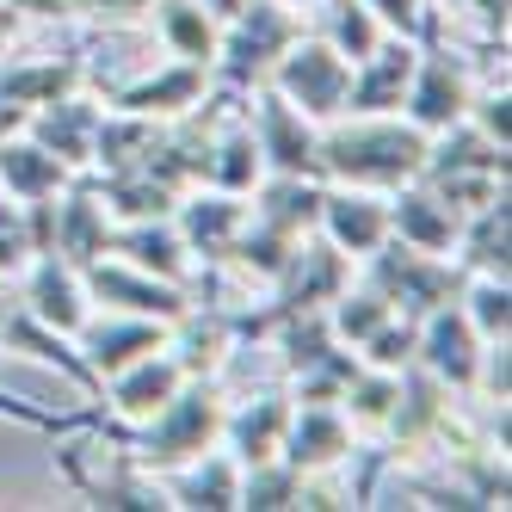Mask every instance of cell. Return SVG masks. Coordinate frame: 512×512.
<instances>
[{
    "label": "cell",
    "instance_id": "1",
    "mask_svg": "<svg viewBox=\"0 0 512 512\" xmlns=\"http://www.w3.org/2000/svg\"><path fill=\"white\" fill-rule=\"evenodd\" d=\"M426 130L401 124L395 112L383 118H334L315 136V173L334 186H364V192H395L420 179L426 167Z\"/></svg>",
    "mask_w": 512,
    "mask_h": 512
},
{
    "label": "cell",
    "instance_id": "2",
    "mask_svg": "<svg viewBox=\"0 0 512 512\" xmlns=\"http://www.w3.org/2000/svg\"><path fill=\"white\" fill-rule=\"evenodd\" d=\"M99 432L118 438V451L136 469L167 475V469L192 463L198 451H210L216 438H223V395H216V377H186L167 408H155L149 420H142V432H118V426H105V420H99Z\"/></svg>",
    "mask_w": 512,
    "mask_h": 512
},
{
    "label": "cell",
    "instance_id": "3",
    "mask_svg": "<svg viewBox=\"0 0 512 512\" xmlns=\"http://www.w3.org/2000/svg\"><path fill=\"white\" fill-rule=\"evenodd\" d=\"M229 31L216 38V81H223L229 93H253L266 75H272V62L303 38V19L297 7H284V0H241V7L223 19Z\"/></svg>",
    "mask_w": 512,
    "mask_h": 512
},
{
    "label": "cell",
    "instance_id": "4",
    "mask_svg": "<svg viewBox=\"0 0 512 512\" xmlns=\"http://www.w3.org/2000/svg\"><path fill=\"white\" fill-rule=\"evenodd\" d=\"M371 290L395 309V315H432L438 303H451L463 290V266L451 260V253H420L408 241H383L371 253Z\"/></svg>",
    "mask_w": 512,
    "mask_h": 512
},
{
    "label": "cell",
    "instance_id": "5",
    "mask_svg": "<svg viewBox=\"0 0 512 512\" xmlns=\"http://www.w3.org/2000/svg\"><path fill=\"white\" fill-rule=\"evenodd\" d=\"M346 81H352V62L327 44L321 31H315V38H297L272 62V75H266V87H278L309 124H334L346 112Z\"/></svg>",
    "mask_w": 512,
    "mask_h": 512
},
{
    "label": "cell",
    "instance_id": "6",
    "mask_svg": "<svg viewBox=\"0 0 512 512\" xmlns=\"http://www.w3.org/2000/svg\"><path fill=\"white\" fill-rule=\"evenodd\" d=\"M469 99H475V75H469V62L457 50H445L438 38H420V56H414V81L408 93H401V105H408V124L438 136L445 124H457L469 112Z\"/></svg>",
    "mask_w": 512,
    "mask_h": 512
},
{
    "label": "cell",
    "instance_id": "7",
    "mask_svg": "<svg viewBox=\"0 0 512 512\" xmlns=\"http://www.w3.org/2000/svg\"><path fill=\"white\" fill-rule=\"evenodd\" d=\"M346 284H352V260H346V253L334 241H309L303 235L297 247H290V260L278 266V278H272V290H278L272 321L303 315V309H327Z\"/></svg>",
    "mask_w": 512,
    "mask_h": 512
},
{
    "label": "cell",
    "instance_id": "8",
    "mask_svg": "<svg viewBox=\"0 0 512 512\" xmlns=\"http://www.w3.org/2000/svg\"><path fill=\"white\" fill-rule=\"evenodd\" d=\"M253 105H247V124H253V142H260V155H266V167L272 173H303V179H321L315 173V124L290 105L278 87H253L247 93Z\"/></svg>",
    "mask_w": 512,
    "mask_h": 512
},
{
    "label": "cell",
    "instance_id": "9",
    "mask_svg": "<svg viewBox=\"0 0 512 512\" xmlns=\"http://www.w3.org/2000/svg\"><path fill=\"white\" fill-rule=\"evenodd\" d=\"M482 334L469 327L463 303H438L432 315H420V346H414V364L426 377H438L445 389H475V371H482Z\"/></svg>",
    "mask_w": 512,
    "mask_h": 512
},
{
    "label": "cell",
    "instance_id": "10",
    "mask_svg": "<svg viewBox=\"0 0 512 512\" xmlns=\"http://www.w3.org/2000/svg\"><path fill=\"white\" fill-rule=\"evenodd\" d=\"M414 56H420V38H395L383 31V44L352 62V81H346V112L340 118H383V112H401V93L414 81Z\"/></svg>",
    "mask_w": 512,
    "mask_h": 512
},
{
    "label": "cell",
    "instance_id": "11",
    "mask_svg": "<svg viewBox=\"0 0 512 512\" xmlns=\"http://www.w3.org/2000/svg\"><path fill=\"white\" fill-rule=\"evenodd\" d=\"M81 284H87V297L99 303H112L118 315H149V321H173V315H186V284H167L155 272H136L130 260H99L81 266Z\"/></svg>",
    "mask_w": 512,
    "mask_h": 512
},
{
    "label": "cell",
    "instance_id": "12",
    "mask_svg": "<svg viewBox=\"0 0 512 512\" xmlns=\"http://www.w3.org/2000/svg\"><path fill=\"white\" fill-rule=\"evenodd\" d=\"M358 445H352V420L340 414V401H290V426H284V445L278 457L297 469V475H321L346 463Z\"/></svg>",
    "mask_w": 512,
    "mask_h": 512
},
{
    "label": "cell",
    "instance_id": "13",
    "mask_svg": "<svg viewBox=\"0 0 512 512\" xmlns=\"http://www.w3.org/2000/svg\"><path fill=\"white\" fill-rule=\"evenodd\" d=\"M62 469H68V482L87 494V506H99V512H161L167 506V488L149 482V469H136L124 451L93 469L81 457V445H62Z\"/></svg>",
    "mask_w": 512,
    "mask_h": 512
},
{
    "label": "cell",
    "instance_id": "14",
    "mask_svg": "<svg viewBox=\"0 0 512 512\" xmlns=\"http://www.w3.org/2000/svg\"><path fill=\"white\" fill-rule=\"evenodd\" d=\"M315 229L334 241L346 260H371V253L389 241V204H383L377 192H364V186H334V192L321 186V216H315Z\"/></svg>",
    "mask_w": 512,
    "mask_h": 512
},
{
    "label": "cell",
    "instance_id": "15",
    "mask_svg": "<svg viewBox=\"0 0 512 512\" xmlns=\"http://www.w3.org/2000/svg\"><path fill=\"white\" fill-rule=\"evenodd\" d=\"M241 223H247V204L235 192H216V186L179 192V204H173V229H179V241H186V253H204V260H216V266L229 260Z\"/></svg>",
    "mask_w": 512,
    "mask_h": 512
},
{
    "label": "cell",
    "instance_id": "16",
    "mask_svg": "<svg viewBox=\"0 0 512 512\" xmlns=\"http://www.w3.org/2000/svg\"><path fill=\"white\" fill-rule=\"evenodd\" d=\"M389 235L395 241H408L420 253H451L457 247V229H463V210L445 204L426 179H408V186H395L389 198Z\"/></svg>",
    "mask_w": 512,
    "mask_h": 512
},
{
    "label": "cell",
    "instance_id": "17",
    "mask_svg": "<svg viewBox=\"0 0 512 512\" xmlns=\"http://www.w3.org/2000/svg\"><path fill=\"white\" fill-rule=\"evenodd\" d=\"M204 93H210V68L173 56L161 75H142V81L118 87L105 105H112V112H136V118H179V112H192Z\"/></svg>",
    "mask_w": 512,
    "mask_h": 512
},
{
    "label": "cell",
    "instance_id": "18",
    "mask_svg": "<svg viewBox=\"0 0 512 512\" xmlns=\"http://www.w3.org/2000/svg\"><path fill=\"white\" fill-rule=\"evenodd\" d=\"M75 334H81V352L93 364V377L105 383V377H118L124 364H136L142 352L167 346V321H149V315H105V321H93L87 315Z\"/></svg>",
    "mask_w": 512,
    "mask_h": 512
},
{
    "label": "cell",
    "instance_id": "19",
    "mask_svg": "<svg viewBox=\"0 0 512 512\" xmlns=\"http://www.w3.org/2000/svg\"><path fill=\"white\" fill-rule=\"evenodd\" d=\"M99 118H105V105H93V99H81V93H68V99L38 105V112L25 118V130H31V142H44L56 161H68L75 173H87V167H93Z\"/></svg>",
    "mask_w": 512,
    "mask_h": 512
},
{
    "label": "cell",
    "instance_id": "20",
    "mask_svg": "<svg viewBox=\"0 0 512 512\" xmlns=\"http://www.w3.org/2000/svg\"><path fill=\"white\" fill-rule=\"evenodd\" d=\"M25 309L50 321L56 334H75L87 321V284L81 266H68L62 253H31V278H25Z\"/></svg>",
    "mask_w": 512,
    "mask_h": 512
},
{
    "label": "cell",
    "instance_id": "21",
    "mask_svg": "<svg viewBox=\"0 0 512 512\" xmlns=\"http://www.w3.org/2000/svg\"><path fill=\"white\" fill-rule=\"evenodd\" d=\"M105 383H112V414L149 420L155 408H167V401L179 395V383H186V364H179L167 346H155V352H142L136 364H124V371L105 377Z\"/></svg>",
    "mask_w": 512,
    "mask_h": 512
},
{
    "label": "cell",
    "instance_id": "22",
    "mask_svg": "<svg viewBox=\"0 0 512 512\" xmlns=\"http://www.w3.org/2000/svg\"><path fill=\"white\" fill-rule=\"evenodd\" d=\"M167 506H210V512H229L241 506V463L229 451H198L192 463L167 469Z\"/></svg>",
    "mask_w": 512,
    "mask_h": 512
},
{
    "label": "cell",
    "instance_id": "23",
    "mask_svg": "<svg viewBox=\"0 0 512 512\" xmlns=\"http://www.w3.org/2000/svg\"><path fill=\"white\" fill-rule=\"evenodd\" d=\"M260 179H266V155H260V142H253L247 105H235V112L223 118V130H216V142H210V173H204V186L247 198Z\"/></svg>",
    "mask_w": 512,
    "mask_h": 512
},
{
    "label": "cell",
    "instance_id": "24",
    "mask_svg": "<svg viewBox=\"0 0 512 512\" xmlns=\"http://www.w3.org/2000/svg\"><path fill=\"white\" fill-rule=\"evenodd\" d=\"M506 247H512V204L494 198L482 210H469L463 216V229H457V247H451V260L463 266V278H506Z\"/></svg>",
    "mask_w": 512,
    "mask_h": 512
},
{
    "label": "cell",
    "instance_id": "25",
    "mask_svg": "<svg viewBox=\"0 0 512 512\" xmlns=\"http://www.w3.org/2000/svg\"><path fill=\"white\" fill-rule=\"evenodd\" d=\"M105 253H118V260H130L136 272H155L167 284H186V241H179V229L167 223V216L112 229V247H105Z\"/></svg>",
    "mask_w": 512,
    "mask_h": 512
},
{
    "label": "cell",
    "instance_id": "26",
    "mask_svg": "<svg viewBox=\"0 0 512 512\" xmlns=\"http://www.w3.org/2000/svg\"><path fill=\"white\" fill-rule=\"evenodd\" d=\"M68 179H75V167L56 161L44 142H13V136H0V186H7V198L38 204V198H56Z\"/></svg>",
    "mask_w": 512,
    "mask_h": 512
},
{
    "label": "cell",
    "instance_id": "27",
    "mask_svg": "<svg viewBox=\"0 0 512 512\" xmlns=\"http://www.w3.org/2000/svg\"><path fill=\"white\" fill-rule=\"evenodd\" d=\"M81 81H87V62H81V56L13 62V68H0V99H7V105H25V112H38V105H50V99L81 93Z\"/></svg>",
    "mask_w": 512,
    "mask_h": 512
},
{
    "label": "cell",
    "instance_id": "28",
    "mask_svg": "<svg viewBox=\"0 0 512 512\" xmlns=\"http://www.w3.org/2000/svg\"><path fill=\"white\" fill-rule=\"evenodd\" d=\"M284 426H290V395H260L247 401L241 414H223V438H229V457L247 463H266L284 445Z\"/></svg>",
    "mask_w": 512,
    "mask_h": 512
},
{
    "label": "cell",
    "instance_id": "29",
    "mask_svg": "<svg viewBox=\"0 0 512 512\" xmlns=\"http://www.w3.org/2000/svg\"><path fill=\"white\" fill-rule=\"evenodd\" d=\"M155 31H161V44H167V56H179V62H216V13L204 7V0H155Z\"/></svg>",
    "mask_w": 512,
    "mask_h": 512
},
{
    "label": "cell",
    "instance_id": "30",
    "mask_svg": "<svg viewBox=\"0 0 512 512\" xmlns=\"http://www.w3.org/2000/svg\"><path fill=\"white\" fill-rule=\"evenodd\" d=\"M321 38L334 44L346 62H364L383 44V25H377V13L364 7V0H327L321 7Z\"/></svg>",
    "mask_w": 512,
    "mask_h": 512
},
{
    "label": "cell",
    "instance_id": "31",
    "mask_svg": "<svg viewBox=\"0 0 512 512\" xmlns=\"http://www.w3.org/2000/svg\"><path fill=\"white\" fill-rule=\"evenodd\" d=\"M389 315H395V309L377 297V290H352V284H346L340 297H334V315H327V327H334L346 346H364V340H371Z\"/></svg>",
    "mask_w": 512,
    "mask_h": 512
},
{
    "label": "cell",
    "instance_id": "32",
    "mask_svg": "<svg viewBox=\"0 0 512 512\" xmlns=\"http://www.w3.org/2000/svg\"><path fill=\"white\" fill-rule=\"evenodd\" d=\"M463 315H469V327L482 340H506V321H512V290H506V278H475L469 272V284H463Z\"/></svg>",
    "mask_w": 512,
    "mask_h": 512
},
{
    "label": "cell",
    "instance_id": "33",
    "mask_svg": "<svg viewBox=\"0 0 512 512\" xmlns=\"http://www.w3.org/2000/svg\"><path fill=\"white\" fill-rule=\"evenodd\" d=\"M414 346H420V321L389 315L377 334L364 340V364H371V371H408V364H414Z\"/></svg>",
    "mask_w": 512,
    "mask_h": 512
},
{
    "label": "cell",
    "instance_id": "34",
    "mask_svg": "<svg viewBox=\"0 0 512 512\" xmlns=\"http://www.w3.org/2000/svg\"><path fill=\"white\" fill-rule=\"evenodd\" d=\"M31 216H25V204L19 198H0V278H13V272H25L31 266Z\"/></svg>",
    "mask_w": 512,
    "mask_h": 512
},
{
    "label": "cell",
    "instance_id": "35",
    "mask_svg": "<svg viewBox=\"0 0 512 512\" xmlns=\"http://www.w3.org/2000/svg\"><path fill=\"white\" fill-rule=\"evenodd\" d=\"M364 7L377 13L383 31H395V38H420V19H426V0H364Z\"/></svg>",
    "mask_w": 512,
    "mask_h": 512
},
{
    "label": "cell",
    "instance_id": "36",
    "mask_svg": "<svg viewBox=\"0 0 512 512\" xmlns=\"http://www.w3.org/2000/svg\"><path fill=\"white\" fill-rule=\"evenodd\" d=\"M68 13H87V19H136V13H149L155 0H62Z\"/></svg>",
    "mask_w": 512,
    "mask_h": 512
},
{
    "label": "cell",
    "instance_id": "37",
    "mask_svg": "<svg viewBox=\"0 0 512 512\" xmlns=\"http://www.w3.org/2000/svg\"><path fill=\"white\" fill-rule=\"evenodd\" d=\"M457 7H469L475 19H482L488 38H506V0H457Z\"/></svg>",
    "mask_w": 512,
    "mask_h": 512
},
{
    "label": "cell",
    "instance_id": "38",
    "mask_svg": "<svg viewBox=\"0 0 512 512\" xmlns=\"http://www.w3.org/2000/svg\"><path fill=\"white\" fill-rule=\"evenodd\" d=\"M0 7H13V13H31V19H62V13H68L62 0H0Z\"/></svg>",
    "mask_w": 512,
    "mask_h": 512
},
{
    "label": "cell",
    "instance_id": "39",
    "mask_svg": "<svg viewBox=\"0 0 512 512\" xmlns=\"http://www.w3.org/2000/svg\"><path fill=\"white\" fill-rule=\"evenodd\" d=\"M284 7H315V0H284Z\"/></svg>",
    "mask_w": 512,
    "mask_h": 512
}]
</instances>
